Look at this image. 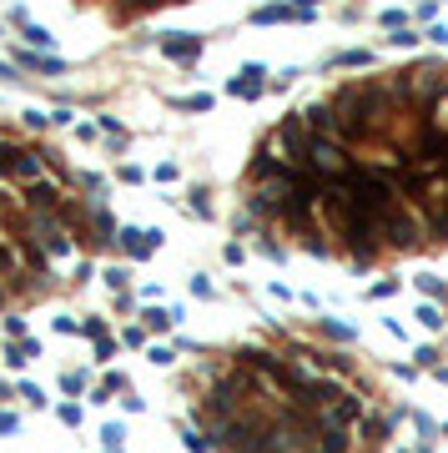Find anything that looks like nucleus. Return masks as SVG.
I'll use <instances>...</instances> for the list:
<instances>
[{"label": "nucleus", "mask_w": 448, "mask_h": 453, "mask_svg": "<svg viewBox=\"0 0 448 453\" xmlns=\"http://www.w3.org/2000/svg\"><path fill=\"white\" fill-rule=\"evenodd\" d=\"M0 177L6 182H40L46 177V157H40L35 146H15V141H6L0 136Z\"/></svg>", "instance_id": "nucleus-1"}, {"label": "nucleus", "mask_w": 448, "mask_h": 453, "mask_svg": "<svg viewBox=\"0 0 448 453\" xmlns=\"http://www.w3.org/2000/svg\"><path fill=\"white\" fill-rule=\"evenodd\" d=\"M116 242H121V252H126V257H136V262H141V257H152V252L161 247V232H141V227H121V232H116Z\"/></svg>", "instance_id": "nucleus-2"}, {"label": "nucleus", "mask_w": 448, "mask_h": 453, "mask_svg": "<svg viewBox=\"0 0 448 453\" xmlns=\"http://www.w3.org/2000/svg\"><path fill=\"white\" fill-rule=\"evenodd\" d=\"M161 51L172 56V61H197V56H202V35H191V31H172V35H161Z\"/></svg>", "instance_id": "nucleus-3"}, {"label": "nucleus", "mask_w": 448, "mask_h": 453, "mask_svg": "<svg viewBox=\"0 0 448 453\" xmlns=\"http://www.w3.org/2000/svg\"><path fill=\"white\" fill-rule=\"evenodd\" d=\"M232 96H242V101H257L262 91H267V81H262V66H242L237 76H232V86H227Z\"/></svg>", "instance_id": "nucleus-4"}, {"label": "nucleus", "mask_w": 448, "mask_h": 453, "mask_svg": "<svg viewBox=\"0 0 448 453\" xmlns=\"http://www.w3.org/2000/svg\"><path fill=\"white\" fill-rule=\"evenodd\" d=\"M20 66H26V71H40V76H66V61L35 56V51H20Z\"/></svg>", "instance_id": "nucleus-5"}, {"label": "nucleus", "mask_w": 448, "mask_h": 453, "mask_svg": "<svg viewBox=\"0 0 448 453\" xmlns=\"http://www.w3.org/2000/svg\"><path fill=\"white\" fill-rule=\"evenodd\" d=\"M121 438H126V428H121V423H106V428H101V443H106V453H126V448H121Z\"/></svg>", "instance_id": "nucleus-6"}, {"label": "nucleus", "mask_w": 448, "mask_h": 453, "mask_svg": "<svg viewBox=\"0 0 448 453\" xmlns=\"http://www.w3.org/2000/svg\"><path fill=\"white\" fill-rule=\"evenodd\" d=\"M172 322H177V312H172V308H152V312H146V328H157V333H166Z\"/></svg>", "instance_id": "nucleus-7"}, {"label": "nucleus", "mask_w": 448, "mask_h": 453, "mask_svg": "<svg viewBox=\"0 0 448 453\" xmlns=\"http://www.w3.org/2000/svg\"><path fill=\"white\" fill-rule=\"evenodd\" d=\"M182 443H186V453H207V448H211V438H207V434H197V428H186Z\"/></svg>", "instance_id": "nucleus-8"}, {"label": "nucleus", "mask_w": 448, "mask_h": 453, "mask_svg": "<svg viewBox=\"0 0 448 453\" xmlns=\"http://www.w3.org/2000/svg\"><path fill=\"white\" fill-rule=\"evenodd\" d=\"M317 328H323L328 337H337V342H348V337H353V328H343V322H333V317H317Z\"/></svg>", "instance_id": "nucleus-9"}, {"label": "nucleus", "mask_w": 448, "mask_h": 453, "mask_svg": "<svg viewBox=\"0 0 448 453\" xmlns=\"http://www.w3.org/2000/svg\"><path fill=\"white\" fill-rule=\"evenodd\" d=\"M26 40H31V51H35V46H40V51H46V46H51V40H56V35H51L46 26H26Z\"/></svg>", "instance_id": "nucleus-10"}, {"label": "nucleus", "mask_w": 448, "mask_h": 453, "mask_svg": "<svg viewBox=\"0 0 448 453\" xmlns=\"http://www.w3.org/2000/svg\"><path fill=\"white\" fill-rule=\"evenodd\" d=\"M101 132H106V136H111V141H116V146H121V141H126V126H121V121H116V116H101Z\"/></svg>", "instance_id": "nucleus-11"}, {"label": "nucleus", "mask_w": 448, "mask_h": 453, "mask_svg": "<svg viewBox=\"0 0 448 453\" xmlns=\"http://www.w3.org/2000/svg\"><path fill=\"white\" fill-rule=\"evenodd\" d=\"M333 66H368V51H343Z\"/></svg>", "instance_id": "nucleus-12"}, {"label": "nucleus", "mask_w": 448, "mask_h": 453, "mask_svg": "<svg viewBox=\"0 0 448 453\" xmlns=\"http://www.w3.org/2000/svg\"><path fill=\"white\" fill-rule=\"evenodd\" d=\"M418 322L423 328H443V312L438 308H418Z\"/></svg>", "instance_id": "nucleus-13"}, {"label": "nucleus", "mask_w": 448, "mask_h": 453, "mask_svg": "<svg viewBox=\"0 0 448 453\" xmlns=\"http://www.w3.org/2000/svg\"><path fill=\"white\" fill-rule=\"evenodd\" d=\"M61 388H66V393H81V388H86V373H81V368L66 373V378H61Z\"/></svg>", "instance_id": "nucleus-14"}, {"label": "nucleus", "mask_w": 448, "mask_h": 453, "mask_svg": "<svg viewBox=\"0 0 448 453\" xmlns=\"http://www.w3.org/2000/svg\"><path fill=\"white\" fill-rule=\"evenodd\" d=\"M126 277H131L126 267H111V272H106V283H111V292H126Z\"/></svg>", "instance_id": "nucleus-15"}, {"label": "nucleus", "mask_w": 448, "mask_h": 453, "mask_svg": "<svg viewBox=\"0 0 448 453\" xmlns=\"http://www.w3.org/2000/svg\"><path fill=\"white\" fill-rule=\"evenodd\" d=\"M81 333H86V337H96V342H101V337H106V322H101V317H86V322H81Z\"/></svg>", "instance_id": "nucleus-16"}, {"label": "nucleus", "mask_w": 448, "mask_h": 453, "mask_svg": "<svg viewBox=\"0 0 448 453\" xmlns=\"http://www.w3.org/2000/svg\"><path fill=\"white\" fill-rule=\"evenodd\" d=\"M383 434H388V418H368V443H383Z\"/></svg>", "instance_id": "nucleus-17"}, {"label": "nucleus", "mask_w": 448, "mask_h": 453, "mask_svg": "<svg viewBox=\"0 0 448 453\" xmlns=\"http://www.w3.org/2000/svg\"><path fill=\"white\" fill-rule=\"evenodd\" d=\"M20 398H31L35 408H46V393H40V388H35V383H20Z\"/></svg>", "instance_id": "nucleus-18"}, {"label": "nucleus", "mask_w": 448, "mask_h": 453, "mask_svg": "<svg viewBox=\"0 0 448 453\" xmlns=\"http://www.w3.org/2000/svg\"><path fill=\"white\" fill-rule=\"evenodd\" d=\"M403 20H408L403 10H383V26H388V31H403Z\"/></svg>", "instance_id": "nucleus-19"}, {"label": "nucleus", "mask_w": 448, "mask_h": 453, "mask_svg": "<svg viewBox=\"0 0 448 453\" xmlns=\"http://www.w3.org/2000/svg\"><path fill=\"white\" fill-rule=\"evenodd\" d=\"M61 423L76 428V423H81V408H76V403H61Z\"/></svg>", "instance_id": "nucleus-20"}, {"label": "nucleus", "mask_w": 448, "mask_h": 453, "mask_svg": "<svg viewBox=\"0 0 448 453\" xmlns=\"http://www.w3.org/2000/svg\"><path fill=\"white\" fill-rule=\"evenodd\" d=\"M418 287L429 292V297H443V283H438V277H418Z\"/></svg>", "instance_id": "nucleus-21"}, {"label": "nucleus", "mask_w": 448, "mask_h": 453, "mask_svg": "<svg viewBox=\"0 0 448 453\" xmlns=\"http://www.w3.org/2000/svg\"><path fill=\"white\" fill-rule=\"evenodd\" d=\"M146 358H152V363H157V368H166V363H172L177 353H172V348H152V353H146Z\"/></svg>", "instance_id": "nucleus-22"}, {"label": "nucleus", "mask_w": 448, "mask_h": 453, "mask_svg": "<svg viewBox=\"0 0 448 453\" xmlns=\"http://www.w3.org/2000/svg\"><path fill=\"white\" fill-rule=\"evenodd\" d=\"M6 333L10 337H26V317H6Z\"/></svg>", "instance_id": "nucleus-23"}, {"label": "nucleus", "mask_w": 448, "mask_h": 453, "mask_svg": "<svg viewBox=\"0 0 448 453\" xmlns=\"http://www.w3.org/2000/svg\"><path fill=\"white\" fill-rule=\"evenodd\" d=\"M182 106H186V111H207V106H211V96H186Z\"/></svg>", "instance_id": "nucleus-24"}, {"label": "nucleus", "mask_w": 448, "mask_h": 453, "mask_svg": "<svg viewBox=\"0 0 448 453\" xmlns=\"http://www.w3.org/2000/svg\"><path fill=\"white\" fill-rule=\"evenodd\" d=\"M191 292H197V297H211V283H207V277L197 272V277H191Z\"/></svg>", "instance_id": "nucleus-25"}, {"label": "nucleus", "mask_w": 448, "mask_h": 453, "mask_svg": "<svg viewBox=\"0 0 448 453\" xmlns=\"http://www.w3.org/2000/svg\"><path fill=\"white\" fill-rule=\"evenodd\" d=\"M0 434H15V413H0Z\"/></svg>", "instance_id": "nucleus-26"}, {"label": "nucleus", "mask_w": 448, "mask_h": 453, "mask_svg": "<svg viewBox=\"0 0 448 453\" xmlns=\"http://www.w3.org/2000/svg\"><path fill=\"white\" fill-rule=\"evenodd\" d=\"M0 81H15V71L6 66V61H0Z\"/></svg>", "instance_id": "nucleus-27"}, {"label": "nucleus", "mask_w": 448, "mask_h": 453, "mask_svg": "<svg viewBox=\"0 0 448 453\" xmlns=\"http://www.w3.org/2000/svg\"><path fill=\"white\" fill-rule=\"evenodd\" d=\"M0 302H6V287H0Z\"/></svg>", "instance_id": "nucleus-28"}]
</instances>
